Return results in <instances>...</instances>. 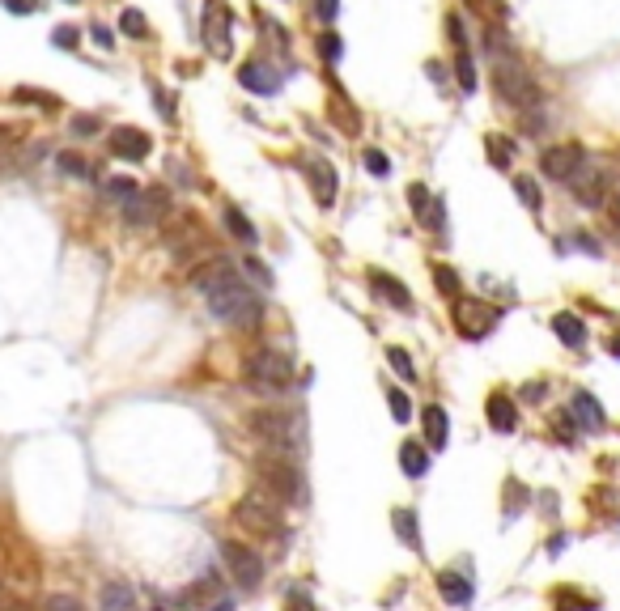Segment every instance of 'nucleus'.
I'll return each instance as SVG.
<instances>
[{
  "label": "nucleus",
  "instance_id": "f257e3e1",
  "mask_svg": "<svg viewBox=\"0 0 620 611\" xmlns=\"http://www.w3.org/2000/svg\"><path fill=\"white\" fill-rule=\"evenodd\" d=\"M196 289H200V297L209 302L212 319L230 323V327H239V332H251V327H259V319H264L259 293H255L251 285L234 272V264H226V259H212V264L196 268Z\"/></svg>",
  "mask_w": 620,
  "mask_h": 611
},
{
  "label": "nucleus",
  "instance_id": "f03ea898",
  "mask_svg": "<svg viewBox=\"0 0 620 611\" xmlns=\"http://www.w3.org/2000/svg\"><path fill=\"white\" fill-rule=\"evenodd\" d=\"M251 433L268 446L277 458H302L306 455V417L294 408H259L251 417Z\"/></svg>",
  "mask_w": 620,
  "mask_h": 611
},
{
  "label": "nucleus",
  "instance_id": "7ed1b4c3",
  "mask_svg": "<svg viewBox=\"0 0 620 611\" xmlns=\"http://www.w3.org/2000/svg\"><path fill=\"white\" fill-rule=\"evenodd\" d=\"M285 501H277L268 488L259 484L251 493H242L239 505H234V518H239L242 531H251L259 540H281L285 535Z\"/></svg>",
  "mask_w": 620,
  "mask_h": 611
},
{
  "label": "nucleus",
  "instance_id": "20e7f679",
  "mask_svg": "<svg viewBox=\"0 0 620 611\" xmlns=\"http://www.w3.org/2000/svg\"><path fill=\"white\" fill-rule=\"evenodd\" d=\"M493 89H497V98H502L506 107H514V111H536L540 102H544L536 77L522 69L514 56H497L493 60Z\"/></svg>",
  "mask_w": 620,
  "mask_h": 611
},
{
  "label": "nucleus",
  "instance_id": "39448f33",
  "mask_svg": "<svg viewBox=\"0 0 620 611\" xmlns=\"http://www.w3.org/2000/svg\"><path fill=\"white\" fill-rule=\"evenodd\" d=\"M247 382H251L255 390H264V395L289 390L294 387V362H289V352L277 344L255 348L251 357H247Z\"/></svg>",
  "mask_w": 620,
  "mask_h": 611
},
{
  "label": "nucleus",
  "instance_id": "423d86ee",
  "mask_svg": "<svg viewBox=\"0 0 620 611\" xmlns=\"http://www.w3.org/2000/svg\"><path fill=\"white\" fill-rule=\"evenodd\" d=\"M259 484L268 488L277 501H285V505H306V480H302V472H297L294 458H259Z\"/></svg>",
  "mask_w": 620,
  "mask_h": 611
},
{
  "label": "nucleus",
  "instance_id": "0eeeda50",
  "mask_svg": "<svg viewBox=\"0 0 620 611\" xmlns=\"http://www.w3.org/2000/svg\"><path fill=\"white\" fill-rule=\"evenodd\" d=\"M221 556H226V569L230 578L242 586V590H255V586L264 582V556L251 552L247 543H221Z\"/></svg>",
  "mask_w": 620,
  "mask_h": 611
},
{
  "label": "nucleus",
  "instance_id": "6e6552de",
  "mask_svg": "<svg viewBox=\"0 0 620 611\" xmlns=\"http://www.w3.org/2000/svg\"><path fill=\"white\" fill-rule=\"evenodd\" d=\"M455 327L467 340H484L497 327V310L489 302H472V297H455Z\"/></svg>",
  "mask_w": 620,
  "mask_h": 611
},
{
  "label": "nucleus",
  "instance_id": "1a4fd4ad",
  "mask_svg": "<svg viewBox=\"0 0 620 611\" xmlns=\"http://www.w3.org/2000/svg\"><path fill=\"white\" fill-rule=\"evenodd\" d=\"M204 42H209L212 56H230V34H234V14L226 9V0H209L204 5Z\"/></svg>",
  "mask_w": 620,
  "mask_h": 611
},
{
  "label": "nucleus",
  "instance_id": "9d476101",
  "mask_svg": "<svg viewBox=\"0 0 620 611\" xmlns=\"http://www.w3.org/2000/svg\"><path fill=\"white\" fill-rule=\"evenodd\" d=\"M582 166H587V149L582 145H552V149L540 153V170L557 183H569Z\"/></svg>",
  "mask_w": 620,
  "mask_h": 611
},
{
  "label": "nucleus",
  "instance_id": "9b49d317",
  "mask_svg": "<svg viewBox=\"0 0 620 611\" xmlns=\"http://www.w3.org/2000/svg\"><path fill=\"white\" fill-rule=\"evenodd\" d=\"M302 174H306L310 192H315V204H319V209H332V204H336V192H340L336 166L324 162V157H306V162H302Z\"/></svg>",
  "mask_w": 620,
  "mask_h": 611
},
{
  "label": "nucleus",
  "instance_id": "f8f14e48",
  "mask_svg": "<svg viewBox=\"0 0 620 611\" xmlns=\"http://www.w3.org/2000/svg\"><path fill=\"white\" fill-rule=\"evenodd\" d=\"M607 183H612V179H607V170H599V166H591V162H587V166L569 179V192L578 195V204H587V209H604Z\"/></svg>",
  "mask_w": 620,
  "mask_h": 611
},
{
  "label": "nucleus",
  "instance_id": "ddd939ff",
  "mask_svg": "<svg viewBox=\"0 0 620 611\" xmlns=\"http://www.w3.org/2000/svg\"><path fill=\"white\" fill-rule=\"evenodd\" d=\"M166 209H170L166 187H149V192H136L132 204H124V221L127 225H149V221H157Z\"/></svg>",
  "mask_w": 620,
  "mask_h": 611
},
{
  "label": "nucleus",
  "instance_id": "4468645a",
  "mask_svg": "<svg viewBox=\"0 0 620 611\" xmlns=\"http://www.w3.org/2000/svg\"><path fill=\"white\" fill-rule=\"evenodd\" d=\"M107 145H111V153L124 157V162H145L149 149H154V140L145 136L141 127H115L111 136H107Z\"/></svg>",
  "mask_w": 620,
  "mask_h": 611
},
{
  "label": "nucleus",
  "instance_id": "2eb2a0df",
  "mask_svg": "<svg viewBox=\"0 0 620 611\" xmlns=\"http://www.w3.org/2000/svg\"><path fill=\"white\" fill-rule=\"evenodd\" d=\"M565 412H569V420H574V425H578V429H604L607 425V417H604V408H599V400H595L591 390H574V400H569V408H565Z\"/></svg>",
  "mask_w": 620,
  "mask_h": 611
},
{
  "label": "nucleus",
  "instance_id": "dca6fc26",
  "mask_svg": "<svg viewBox=\"0 0 620 611\" xmlns=\"http://www.w3.org/2000/svg\"><path fill=\"white\" fill-rule=\"evenodd\" d=\"M370 289L379 293L382 302H391L395 310H412V293L404 280H395L391 272H382V268H370Z\"/></svg>",
  "mask_w": 620,
  "mask_h": 611
},
{
  "label": "nucleus",
  "instance_id": "f3484780",
  "mask_svg": "<svg viewBox=\"0 0 620 611\" xmlns=\"http://www.w3.org/2000/svg\"><path fill=\"white\" fill-rule=\"evenodd\" d=\"M437 590H442V598H446V603H455V607H467V603L476 598L472 578H467V573H455V569L437 573Z\"/></svg>",
  "mask_w": 620,
  "mask_h": 611
},
{
  "label": "nucleus",
  "instance_id": "a211bd4d",
  "mask_svg": "<svg viewBox=\"0 0 620 611\" xmlns=\"http://www.w3.org/2000/svg\"><path fill=\"white\" fill-rule=\"evenodd\" d=\"M484 412H489V425H493L497 433H514V429H519V408H514V400H510V395H502V390H497V395H489V408H484Z\"/></svg>",
  "mask_w": 620,
  "mask_h": 611
},
{
  "label": "nucleus",
  "instance_id": "6ab92c4d",
  "mask_svg": "<svg viewBox=\"0 0 620 611\" xmlns=\"http://www.w3.org/2000/svg\"><path fill=\"white\" fill-rule=\"evenodd\" d=\"M239 81L251 89V94H277V72L268 69V64H259V60H251V64H242L239 69Z\"/></svg>",
  "mask_w": 620,
  "mask_h": 611
},
{
  "label": "nucleus",
  "instance_id": "aec40b11",
  "mask_svg": "<svg viewBox=\"0 0 620 611\" xmlns=\"http://www.w3.org/2000/svg\"><path fill=\"white\" fill-rule=\"evenodd\" d=\"M421 420H425V442L429 446H446V437H451V417H446V408H437V403H429L421 412Z\"/></svg>",
  "mask_w": 620,
  "mask_h": 611
},
{
  "label": "nucleus",
  "instance_id": "412c9836",
  "mask_svg": "<svg viewBox=\"0 0 620 611\" xmlns=\"http://www.w3.org/2000/svg\"><path fill=\"white\" fill-rule=\"evenodd\" d=\"M102 611H136V590H132V582L102 586Z\"/></svg>",
  "mask_w": 620,
  "mask_h": 611
},
{
  "label": "nucleus",
  "instance_id": "4be33fe9",
  "mask_svg": "<svg viewBox=\"0 0 620 611\" xmlns=\"http://www.w3.org/2000/svg\"><path fill=\"white\" fill-rule=\"evenodd\" d=\"M552 332L561 335V344H569V348L587 344V323H582L578 315H569V310H561V315L552 319Z\"/></svg>",
  "mask_w": 620,
  "mask_h": 611
},
{
  "label": "nucleus",
  "instance_id": "5701e85b",
  "mask_svg": "<svg viewBox=\"0 0 620 611\" xmlns=\"http://www.w3.org/2000/svg\"><path fill=\"white\" fill-rule=\"evenodd\" d=\"M391 527H395V535L409 543L412 552H421V527H417V510H409V505H399L391 514Z\"/></svg>",
  "mask_w": 620,
  "mask_h": 611
},
{
  "label": "nucleus",
  "instance_id": "b1692460",
  "mask_svg": "<svg viewBox=\"0 0 620 611\" xmlns=\"http://www.w3.org/2000/svg\"><path fill=\"white\" fill-rule=\"evenodd\" d=\"M399 467H404V475L421 480V475L429 472V455H425V446L421 442H404V446H399Z\"/></svg>",
  "mask_w": 620,
  "mask_h": 611
},
{
  "label": "nucleus",
  "instance_id": "393cba45",
  "mask_svg": "<svg viewBox=\"0 0 620 611\" xmlns=\"http://www.w3.org/2000/svg\"><path fill=\"white\" fill-rule=\"evenodd\" d=\"M226 230L234 238H239L242 247H255V242H259V234H255V225L247 221V212L242 209H226Z\"/></svg>",
  "mask_w": 620,
  "mask_h": 611
},
{
  "label": "nucleus",
  "instance_id": "a878e982",
  "mask_svg": "<svg viewBox=\"0 0 620 611\" xmlns=\"http://www.w3.org/2000/svg\"><path fill=\"white\" fill-rule=\"evenodd\" d=\"M332 124H340V132H349V136H352V132H357V127H362V119H357V111H352V107H349V98L340 94V89H336V98H332Z\"/></svg>",
  "mask_w": 620,
  "mask_h": 611
},
{
  "label": "nucleus",
  "instance_id": "bb28decb",
  "mask_svg": "<svg viewBox=\"0 0 620 611\" xmlns=\"http://www.w3.org/2000/svg\"><path fill=\"white\" fill-rule=\"evenodd\" d=\"M514 195H519V200H522V204H527L531 212L544 209V200H540V183H536V179H527V174H519V179H514Z\"/></svg>",
  "mask_w": 620,
  "mask_h": 611
},
{
  "label": "nucleus",
  "instance_id": "cd10ccee",
  "mask_svg": "<svg viewBox=\"0 0 620 611\" xmlns=\"http://www.w3.org/2000/svg\"><path fill=\"white\" fill-rule=\"evenodd\" d=\"M102 192L111 195L115 204H132L141 187H136V183H132V179H107V183H102Z\"/></svg>",
  "mask_w": 620,
  "mask_h": 611
},
{
  "label": "nucleus",
  "instance_id": "c85d7f7f",
  "mask_svg": "<svg viewBox=\"0 0 620 611\" xmlns=\"http://www.w3.org/2000/svg\"><path fill=\"white\" fill-rule=\"evenodd\" d=\"M119 30H124V34H132V39H149V22H145V14H136V9H124Z\"/></svg>",
  "mask_w": 620,
  "mask_h": 611
},
{
  "label": "nucleus",
  "instance_id": "c756f323",
  "mask_svg": "<svg viewBox=\"0 0 620 611\" xmlns=\"http://www.w3.org/2000/svg\"><path fill=\"white\" fill-rule=\"evenodd\" d=\"M434 285H437L442 293H446V297H459V272H455V268L437 264V268H434Z\"/></svg>",
  "mask_w": 620,
  "mask_h": 611
},
{
  "label": "nucleus",
  "instance_id": "7c9ffc66",
  "mask_svg": "<svg viewBox=\"0 0 620 611\" xmlns=\"http://www.w3.org/2000/svg\"><path fill=\"white\" fill-rule=\"evenodd\" d=\"M387 362L395 365V374L404 378V382H412V378H417V365H412V357L404 352V348H387Z\"/></svg>",
  "mask_w": 620,
  "mask_h": 611
},
{
  "label": "nucleus",
  "instance_id": "2f4dec72",
  "mask_svg": "<svg viewBox=\"0 0 620 611\" xmlns=\"http://www.w3.org/2000/svg\"><path fill=\"white\" fill-rule=\"evenodd\" d=\"M362 162H366V170L374 174V179H387V174H391V157H387L382 149H366V157H362Z\"/></svg>",
  "mask_w": 620,
  "mask_h": 611
},
{
  "label": "nucleus",
  "instance_id": "473e14b6",
  "mask_svg": "<svg viewBox=\"0 0 620 611\" xmlns=\"http://www.w3.org/2000/svg\"><path fill=\"white\" fill-rule=\"evenodd\" d=\"M484 149H489V157H493V166H502V170H506L510 157H514V153H510V145L502 136H484Z\"/></svg>",
  "mask_w": 620,
  "mask_h": 611
},
{
  "label": "nucleus",
  "instance_id": "72a5a7b5",
  "mask_svg": "<svg viewBox=\"0 0 620 611\" xmlns=\"http://www.w3.org/2000/svg\"><path fill=\"white\" fill-rule=\"evenodd\" d=\"M387 403H391V417L399 420V425L412 417V400L404 395V390H387Z\"/></svg>",
  "mask_w": 620,
  "mask_h": 611
},
{
  "label": "nucleus",
  "instance_id": "f704fd0d",
  "mask_svg": "<svg viewBox=\"0 0 620 611\" xmlns=\"http://www.w3.org/2000/svg\"><path fill=\"white\" fill-rule=\"evenodd\" d=\"M319 52H324L327 64H336V60H340V52H344V42L336 39V30H324V34H319Z\"/></svg>",
  "mask_w": 620,
  "mask_h": 611
},
{
  "label": "nucleus",
  "instance_id": "c9c22d12",
  "mask_svg": "<svg viewBox=\"0 0 620 611\" xmlns=\"http://www.w3.org/2000/svg\"><path fill=\"white\" fill-rule=\"evenodd\" d=\"M455 72H459V85H464L467 94L476 89V69H472V56H467V47L459 52V64H455Z\"/></svg>",
  "mask_w": 620,
  "mask_h": 611
},
{
  "label": "nucleus",
  "instance_id": "e433bc0d",
  "mask_svg": "<svg viewBox=\"0 0 620 611\" xmlns=\"http://www.w3.org/2000/svg\"><path fill=\"white\" fill-rule=\"evenodd\" d=\"M60 170L64 174H72V179H81V174H89V166H85L77 153H60Z\"/></svg>",
  "mask_w": 620,
  "mask_h": 611
},
{
  "label": "nucleus",
  "instance_id": "4c0bfd02",
  "mask_svg": "<svg viewBox=\"0 0 620 611\" xmlns=\"http://www.w3.org/2000/svg\"><path fill=\"white\" fill-rule=\"evenodd\" d=\"M42 611H85V607H81V598L56 595V598H47V603H42Z\"/></svg>",
  "mask_w": 620,
  "mask_h": 611
},
{
  "label": "nucleus",
  "instance_id": "58836bf2",
  "mask_svg": "<svg viewBox=\"0 0 620 611\" xmlns=\"http://www.w3.org/2000/svg\"><path fill=\"white\" fill-rule=\"evenodd\" d=\"M52 42H56V47H77V42H81V30H72V26H60L56 34H52Z\"/></svg>",
  "mask_w": 620,
  "mask_h": 611
},
{
  "label": "nucleus",
  "instance_id": "ea45409f",
  "mask_svg": "<svg viewBox=\"0 0 620 611\" xmlns=\"http://www.w3.org/2000/svg\"><path fill=\"white\" fill-rule=\"evenodd\" d=\"M72 132H77V136H89V132H99V115H72Z\"/></svg>",
  "mask_w": 620,
  "mask_h": 611
},
{
  "label": "nucleus",
  "instance_id": "a19ab883",
  "mask_svg": "<svg viewBox=\"0 0 620 611\" xmlns=\"http://www.w3.org/2000/svg\"><path fill=\"white\" fill-rule=\"evenodd\" d=\"M42 5H47V0H5L9 14H39Z\"/></svg>",
  "mask_w": 620,
  "mask_h": 611
},
{
  "label": "nucleus",
  "instance_id": "79ce46f5",
  "mask_svg": "<svg viewBox=\"0 0 620 611\" xmlns=\"http://www.w3.org/2000/svg\"><path fill=\"white\" fill-rule=\"evenodd\" d=\"M17 98H22V102H39V107H47V111H56V107H60V98H52V94H30V89H17Z\"/></svg>",
  "mask_w": 620,
  "mask_h": 611
},
{
  "label": "nucleus",
  "instance_id": "37998d69",
  "mask_svg": "<svg viewBox=\"0 0 620 611\" xmlns=\"http://www.w3.org/2000/svg\"><path fill=\"white\" fill-rule=\"evenodd\" d=\"M247 272H251L255 280H259V285H272V272L264 264H259V259H247Z\"/></svg>",
  "mask_w": 620,
  "mask_h": 611
},
{
  "label": "nucleus",
  "instance_id": "c03bdc74",
  "mask_svg": "<svg viewBox=\"0 0 620 611\" xmlns=\"http://www.w3.org/2000/svg\"><path fill=\"white\" fill-rule=\"evenodd\" d=\"M336 9H340V0H315V14L324 17V22H332V17H336Z\"/></svg>",
  "mask_w": 620,
  "mask_h": 611
},
{
  "label": "nucleus",
  "instance_id": "a18cd8bd",
  "mask_svg": "<svg viewBox=\"0 0 620 611\" xmlns=\"http://www.w3.org/2000/svg\"><path fill=\"white\" fill-rule=\"evenodd\" d=\"M522 400H544V382H531V387H522Z\"/></svg>",
  "mask_w": 620,
  "mask_h": 611
},
{
  "label": "nucleus",
  "instance_id": "49530a36",
  "mask_svg": "<svg viewBox=\"0 0 620 611\" xmlns=\"http://www.w3.org/2000/svg\"><path fill=\"white\" fill-rule=\"evenodd\" d=\"M94 39L102 42V47H115V39H111V30H102V26H94Z\"/></svg>",
  "mask_w": 620,
  "mask_h": 611
},
{
  "label": "nucleus",
  "instance_id": "de8ad7c7",
  "mask_svg": "<svg viewBox=\"0 0 620 611\" xmlns=\"http://www.w3.org/2000/svg\"><path fill=\"white\" fill-rule=\"evenodd\" d=\"M209 611H234V603H226V598H221V603H212Z\"/></svg>",
  "mask_w": 620,
  "mask_h": 611
},
{
  "label": "nucleus",
  "instance_id": "09e8293b",
  "mask_svg": "<svg viewBox=\"0 0 620 611\" xmlns=\"http://www.w3.org/2000/svg\"><path fill=\"white\" fill-rule=\"evenodd\" d=\"M607 352H612V357H620V335L612 340V344H607Z\"/></svg>",
  "mask_w": 620,
  "mask_h": 611
},
{
  "label": "nucleus",
  "instance_id": "8fccbe9b",
  "mask_svg": "<svg viewBox=\"0 0 620 611\" xmlns=\"http://www.w3.org/2000/svg\"><path fill=\"white\" fill-rule=\"evenodd\" d=\"M157 611H162V607H157Z\"/></svg>",
  "mask_w": 620,
  "mask_h": 611
}]
</instances>
